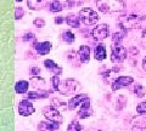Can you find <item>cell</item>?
Instances as JSON below:
<instances>
[{"mask_svg": "<svg viewBox=\"0 0 146 131\" xmlns=\"http://www.w3.org/2000/svg\"><path fill=\"white\" fill-rule=\"evenodd\" d=\"M96 6L99 11L104 13H115L124 10L123 0H96Z\"/></svg>", "mask_w": 146, "mask_h": 131, "instance_id": "cell-1", "label": "cell"}, {"mask_svg": "<svg viewBox=\"0 0 146 131\" xmlns=\"http://www.w3.org/2000/svg\"><path fill=\"white\" fill-rule=\"evenodd\" d=\"M145 21L144 17L130 15V16H123L119 20V27L123 29H138L143 26V22Z\"/></svg>", "mask_w": 146, "mask_h": 131, "instance_id": "cell-2", "label": "cell"}, {"mask_svg": "<svg viewBox=\"0 0 146 131\" xmlns=\"http://www.w3.org/2000/svg\"><path fill=\"white\" fill-rule=\"evenodd\" d=\"M78 16L80 18V22L84 23L85 26H94V24H96L99 22V20H100L98 12L94 11L93 9H90V7L82 9V10L79 11Z\"/></svg>", "mask_w": 146, "mask_h": 131, "instance_id": "cell-3", "label": "cell"}, {"mask_svg": "<svg viewBox=\"0 0 146 131\" xmlns=\"http://www.w3.org/2000/svg\"><path fill=\"white\" fill-rule=\"evenodd\" d=\"M80 89V84L74 79H66L63 80L60 84V89H58V92L65 95V96H68V95H74L78 92V90Z\"/></svg>", "mask_w": 146, "mask_h": 131, "instance_id": "cell-4", "label": "cell"}, {"mask_svg": "<svg viewBox=\"0 0 146 131\" xmlns=\"http://www.w3.org/2000/svg\"><path fill=\"white\" fill-rule=\"evenodd\" d=\"M127 49L122 44H112L111 46V61L113 63H121L127 58Z\"/></svg>", "mask_w": 146, "mask_h": 131, "instance_id": "cell-5", "label": "cell"}, {"mask_svg": "<svg viewBox=\"0 0 146 131\" xmlns=\"http://www.w3.org/2000/svg\"><path fill=\"white\" fill-rule=\"evenodd\" d=\"M42 112H43L44 117L46 118V120H51V121H55V123H58V124L63 123V117L61 115L60 111H58L57 108H55L52 105L44 107Z\"/></svg>", "mask_w": 146, "mask_h": 131, "instance_id": "cell-6", "label": "cell"}, {"mask_svg": "<svg viewBox=\"0 0 146 131\" xmlns=\"http://www.w3.org/2000/svg\"><path fill=\"white\" fill-rule=\"evenodd\" d=\"M134 83L133 76H117V78L112 81V91H117V90L124 89L127 86H129Z\"/></svg>", "mask_w": 146, "mask_h": 131, "instance_id": "cell-7", "label": "cell"}, {"mask_svg": "<svg viewBox=\"0 0 146 131\" xmlns=\"http://www.w3.org/2000/svg\"><path fill=\"white\" fill-rule=\"evenodd\" d=\"M110 35V26L108 24H99L93 29V37L95 40L101 41Z\"/></svg>", "mask_w": 146, "mask_h": 131, "instance_id": "cell-8", "label": "cell"}, {"mask_svg": "<svg viewBox=\"0 0 146 131\" xmlns=\"http://www.w3.org/2000/svg\"><path fill=\"white\" fill-rule=\"evenodd\" d=\"M35 108L29 100H22L18 103V114L22 117H29L34 113Z\"/></svg>", "mask_w": 146, "mask_h": 131, "instance_id": "cell-9", "label": "cell"}, {"mask_svg": "<svg viewBox=\"0 0 146 131\" xmlns=\"http://www.w3.org/2000/svg\"><path fill=\"white\" fill-rule=\"evenodd\" d=\"M93 108H91V105H90V98L88 97L86 100L82 103L79 106V111H78V119H86L89 118L90 115H93Z\"/></svg>", "mask_w": 146, "mask_h": 131, "instance_id": "cell-10", "label": "cell"}, {"mask_svg": "<svg viewBox=\"0 0 146 131\" xmlns=\"http://www.w3.org/2000/svg\"><path fill=\"white\" fill-rule=\"evenodd\" d=\"M29 86L36 90V91H45L46 90V81H45L42 76H32L29 80Z\"/></svg>", "mask_w": 146, "mask_h": 131, "instance_id": "cell-11", "label": "cell"}, {"mask_svg": "<svg viewBox=\"0 0 146 131\" xmlns=\"http://www.w3.org/2000/svg\"><path fill=\"white\" fill-rule=\"evenodd\" d=\"M86 98H88V95L85 93H79V95H74L70 101H68V109L70 111H73L76 109L78 106H80Z\"/></svg>", "mask_w": 146, "mask_h": 131, "instance_id": "cell-12", "label": "cell"}, {"mask_svg": "<svg viewBox=\"0 0 146 131\" xmlns=\"http://www.w3.org/2000/svg\"><path fill=\"white\" fill-rule=\"evenodd\" d=\"M60 125L58 123H55L51 120H46V121H42L38 126V130L40 131H56L60 129Z\"/></svg>", "mask_w": 146, "mask_h": 131, "instance_id": "cell-13", "label": "cell"}, {"mask_svg": "<svg viewBox=\"0 0 146 131\" xmlns=\"http://www.w3.org/2000/svg\"><path fill=\"white\" fill-rule=\"evenodd\" d=\"M34 47H35V50L36 52L39 53V55H48V53L51 51V47H52V45L50 41H43V43H35L34 45Z\"/></svg>", "mask_w": 146, "mask_h": 131, "instance_id": "cell-14", "label": "cell"}, {"mask_svg": "<svg viewBox=\"0 0 146 131\" xmlns=\"http://www.w3.org/2000/svg\"><path fill=\"white\" fill-rule=\"evenodd\" d=\"M44 66H45V68L51 72L54 75H58V76H60L62 74V68L58 65H56V63H55L52 60H45L44 61Z\"/></svg>", "mask_w": 146, "mask_h": 131, "instance_id": "cell-15", "label": "cell"}, {"mask_svg": "<svg viewBox=\"0 0 146 131\" xmlns=\"http://www.w3.org/2000/svg\"><path fill=\"white\" fill-rule=\"evenodd\" d=\"M77 55H78L79 61L82 63H88L90 60V47L86 46V45H82L78 52H77Z\"/></svg>", "mask_w": 146, "mask_h": 131, "instance_id": "cell-16", "label": "cell"}, {"mask_svg": "<svg viewBox=\"0 0 146 131\" xmlns=\"http://www.w3.org/2000/svg\"><path fill=\"white\" fill-rule=\"evenodd\" d=\"M50 93H51V91H49V90H45V91H36V90H33V91H29L27 93V98H28V100H40V98L49 97Z\"/></svg>", "mask_w": 146, "mask_h": 131, "instance_id": "cell-17", "label": "cell"}, {"mask_svg": "<svg viewBox=\"0 0 146 131\" xmlns=\"http://www.w3.org/2000/svg\"><path fill=\"white\" fill-rule=\"evenodd\" d=\"M94 57L98 61H104L106 58V46L104 44H98L94 49Z\"/></svg>", "mask_w": 146, "mask_h": 131, "instance_id": "cell-18", "label": "cell"}, {"mask_svg": "<svg viewBox=\"0 0 146 131\" xmlns=\"http://www.w3.org/2000/svg\"><path fill=\"white\" fill-rule=\"evenodd\" d=\"M66 23L70 27H72V28H78L80 24V18H79V16L71 13V15L66 16Z\"/></svg>", "mask_w": 146, "mask_h": 131, "instance_id": "cell-19", "label": "cell"}, {"mask_svg": "<svg viewBox=\"0 0 146 131\" xmlns=\"http://www.w3.org/2000/svg\"><path fill=\"white\" fill-rule=\"evenodd\" d=\"M28 88H29V83L28 81H26V80H20V81H17L16 85H15V90H16V92L17 93H26L27 91H28Z\"/></svg>", "mask_w": 146, "mask_h": 131, "instance_id": "cell-20", "label": "cell"}, {"mask_svg": "<svg viewBox=\"0 0 146 131\" xmlns=\"http://www.w3.org/2000/svg\"><path fill=\"white\" fill-rule=\"evenodd\" d=\"M27 5L31 10H42L44 6V0H27Z\"/></svg>", "mask_w": 146, "mask_h": 131, "instance_id": "cell-21", "label": "cell"}, {"mask_svg": "<svg viewBox=\"0 0 146 131\" xmlns=\"http://www.w3.org/2000/svg\"><path fill=\"white\" fill-rule=\"evenodd\" d=\"M125 34H127V30L123 29V28H121L119 32H116V33L113 34V37H112V43H113V44H122V40L124 39Z\"/></svg>", "mask_w": 146, "mask_h": 131, "instance_id": "cell-22", "label": "cell"}, {"mask_svg": "<svg viewBox=\"0 0 146 131\" xmlns=\"http://www.w3.org/2000/svg\"><path fill=\"white\" fill-rule=\"evenodd\" d=\"M52 106L55 107V108H57L58 111H67L68 109V103H66V102H62V101H60L58 98H52Z\"/></svg>", "mask_w": 146, "mask_h": 131, "instance_id": "cell-23", "label": "cell"}, {"mask_svg": "<svg viewBox=\"0 0 146 131\" xmlns=\"http://www.w3.org/2000/svg\"><path fill=\"white\" fill-rule=\"evenodd\" d=\"M61 39L63 40L65 43H67V44H72V43H74V34L72 33V32H70V30H65L63 33L61 34Z\"/></svg>", "mask_w": 146, "mask_h": 131, "instance_id": "cell-24", "label": "cell"}, {"mask_svg": "<svg viewBox=\"0 0 146 131\" xmlns=\"http://www.w3.org/2000/svg\"><path fill=\"white\" fill-rule=\"evenodd\" d=\"M62 10H63V5L58 0H52L50 3V11L51 12H60Z\"/></svg>", "mask_w": 146, "mask_h": 131, "instance_id": "cell-25", "label": "cell"}, {"mask_svg": "<svg viewBox=\"0 0 146 131\" xmlns=\"http://www.w3.org/2000/svg\"><path fill=\"white\" fill-rule=\"evenodd\" d=\"M83 126H82L77 120H73L72 123L67 126V131H82Z\"/></svg>", "mask_w": 146, "mask_h": 131, "instance_id": "cell-26", "label": "cell"}, {"mask_svg": "<svg viewBox=\"0 0 146 131\" xmlns=\"http://www.w3.org/2000/svg\"><path fill=\"white\" fill-rule=\"evenodd\" d=\"M50 81H51V85H52V89L54 91H58V89H60V76L58 75H52L51 79H50Z\"/></svg>", "mask_w": 146, "mask_h": 131, "instance_id": "cell-27", "label": "cell"}, {"mask_svg": "<svg viewBox=\"0 0 146 131\" xmlns=\"http://www.w3.org/2000/svg\"><path fill=\"white\" fill-rule=\"evenodd\" d=\"M133 131H146V121H136L133 125Z\"/></svg>", "mask_w": 146, "mask_h": 131, "instance_id": "cell-28", "label": "cell"}, {"mask_svg": "<svg viewBox=\"0 0 146 131\" xmlns=\"http://www.w3.org/2000/svg\"><path fill=\"white\" fill-rule=\"evenodd\" d=\"M134 92L138 97H144L145 96V89L141 84H136L135 88H134Z\"/></svg>", "mask_w": 146, "mask_h": 131, "instance_id": "cell-29", "label": "cell"}, {"mask_svg": "<svg viewBox=\"0 0 146 131\" xmlns=\"http://www.w3.org/2000/svg\"><path fill=\"white\" fill-rule=\"evenodd\" d=\"M136 112L139 113L140 115H143L146 118V102H141L136 106Z\"/></svg>", "mask_w": 146, "mask_h": 131, "instance_id": "cell-30", "label": "cell"}, {"mask_svg": "<svg viewBox=\"0 0 146 131\" xmlns=\"http://www.w3.org/2000/svg\"><path fill=\"white\" fill-rule=\"evenodd\" d=\"M23 15H25L23 9H22V7H16V10H15V18L16 20H21L22 17H23Z\"/></svg>", "mask_w": 146, "mask_h": 131, "instance_id": "cell-31", "label": "cell"}, {"mask_svg": "<svg viewBox=\"0 0 146 131\" xmlns=\"http://www.w3.org/2000/svg\"><path fill=\"white\" fill-rule=\"evenodd\" d=\"M33 24H34L35 27H38V28H43V27L45 26V21H44L43 18H35V20L33 21Z\"/></svg>", "mask_w": 146, "mask_h": 131, "instance_id": "cell-32", "label": "cell"}, {"mask_svg": "<svg viewBox=\"0 0 146 131\" xmlns=\"http://www.w3.org/2000/svg\"><path fill=\"white\" fill-rule=\"evenodd\" d=\"M39 73H40V69L38 68V67H32V68H31V74H32V76H38Z\"/></svg>", "mask_w": 146, "mask_h": 131, "instance_id": "cell-33", "label": "cell"}, {"mask_svg": "<svg viewBox=\"0 0 146 131\" xmlns=\"http://www.w3.org/2000/svg\"><path fill=\"white\" fill-rule=\"evenodd\" d=\"M22 39H23V41H28V40L34 39V34H33V33H26Z\"/></svg>", "mask_w": 146, "mask_h": 131, "instance_id": "cell-34", "label": "cell"}, {"mask_svg": "<svg viewBox=\"0 0 146 131\" xmlns=\"http://www.w3.org/2000/svg\"><path fill=\"white\" fill-rule=\"evenodd\" d=\"M141 45L146 49V29L143 32V34H141Z\"/></svg>", "mask_w": 146, "mask_h": 131, "instance_id": "cell-35", "label": "cell"}, {"mask_svg": "<svg viewBox=\"0 0 146 131\" xmlns=\"http://www.w3.org/2000/svg\"><path fill=\"white\" fill-rule=\"evenodd\" d=\"M63 22H66V18H63L62 16H58V17H55V23L56 24H61Z\"/></svg>", "mask_w": 146, "mask_h": 131, "instance_id": "cell-36", "label": "cell"}, {"mask_svg": "<svg viewBox=\"0 0 146 131\" xmlns=\"http://www.w3.org/2000/svg\"><path fill=\"white\" fill-rule=\"evenodd\" d=\"M143 69L146 72V56L144 57V60H143Z\"/></svg>", "mask_w": 146, "mask_h": 131, "instance_id": "cell-37", "label": "cell"}, {"mask_svg": "<svg viewBox=\"0 0 146 131\" xmlns=\"http://www.w3.org/2000/svg\"><path fill=\"white\" fill-rule=\"evenodd\" d=\"M16 1H17V3H21V1H22V0H16Z\"/></svg>", "mask_w": 146, "mask_h": 131, "instance_id": "cell-38", "label": "cell"}]
</instances>
